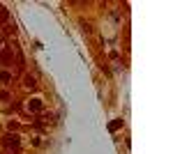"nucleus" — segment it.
Masks as SVG:
<instances>
[{
	"label": "nucleus",
	"mask_w": 173,
	"mask_h": 154,
	"mask_svg": "<svg viewBox=\"0 0 173 154\" xmlns=\"http://www.w3.org/2000/svg\"><path fill=\"white\" fill-rule=\"evenodd\" d=\"M120 127H122V120H115V122L109 124V129H111V131H115V129H120Z\"/></svg>",
	"instance_id": "1"
},
{
	"label": "nucleus",
	"mask_w": 173,
	"mask_h": 154,
	"mask_svg": "<svg viewBox=\"0 0 173 154\" xmlns=\"http://www.w3.org/2000/svg\"><path fill=\"white\" fill-rule=\"evenodd\" d=\"M30 108H32V110H39V108H42L39 99H32V101H30Z\"/></svg>",
	"instance_id": "2"
}]
</instances>
